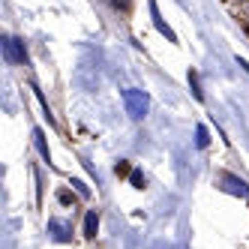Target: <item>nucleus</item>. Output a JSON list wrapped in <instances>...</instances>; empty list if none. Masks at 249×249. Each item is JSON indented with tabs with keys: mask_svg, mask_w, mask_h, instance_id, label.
Returning a JSON list of instances; mask_svg holds the SVG:
<instances>
[{
	"mask_svg": "<svg viewBox=\"0 0 249 249\" xmlns=\"http://www.w3.org/2000/svg\"><path fill=\"white\" fill-rule=\"evenodd\" d=\"M123 105H126V114L132 120H144L150 111V96L144 90H138V87H126L123 90Z\"/></svg>",
	"mask_w": 249,
	"mask_h": 249,
	"instance_id": "obj_1",
	"label": "nucleus"
},
{
	"mask_svg": "<svg viewBox=\"0 0 249 249\" xmlns=\"http://www.w3.org/2000/svg\"><path fill=\"white\" fill-rule=\"evenodd\" d=\"M3 57H6V63H12V66H18V63H24L27 60V48H24V42L21 39H15V36H3Z\"/></svg>",
	"mask_w": 249,
	"mask_h": 249,
	"instance_id": "obj_2",
	"label": "nucleus"
},
{
	"mask_svg": "<svg viewBox=\"0 0 249 249\" xmlns=\"http://www.w3.org/2000/svg\"><path fill=\"white\" fill-rule=\"evenodd\" d=\"M219 183H222V189H225L228 195H237V198H249V186H246V180H240L237 174H222V177H219Z\"/></svg>",
	"mask_w": 249,
	"mask_h": 249,
	"instance_id": "obj_3",
	"label": "nucleus"
},
{
	"mask_svg": "<svg viewBox=\"0 0 249 249\" xmlns=\"http://www.w3.org/2000/svg\"><path fill=\"white\" fill-rule=\"evenodd\" d=\"M48 234H51V240H57V243H69V240H72V225L63 222V219H48Z\"/></svg>",
	"mask_w": 249,
	"mask_h": 249,
	"instance_id": "obj_4",
	"label": "nucleus"
},
{
	"mask_svg": "<svg viewBox=\"0 0 249 249\" xmlns=\"http://www.w3.org/2000/svg\"><path fill=\"white\" fill-rule=\"evenodd\" d=\"M150 18H153V27L162 33V36L168 39V42H177V36H174V30L162 21V15H159V6H156V0H150Z\"/></svg>",
	"mask_w": 249,
	"mask_h": 249,
	"instance_id": "obj_5",
	"label": "nucleus"
},
{
	"mask_svg": "<svg viewBox=\"0 0 249 249\" xmlns=\"http://www.w3.org/2000/svg\"><path fill=\"white\" fill-rule=\"evenodd\" d=\"M33 144H36V150L42 153L45 162H51V153H48V144H45V132L42 129H33Z\"/></svg>",
	"mask_w": 249,
	"mask_h": 249,
	"instance_id": "obj_6",
	"label": "nucleus"
},
{
	"mask_svg": "<svg viewBox=\"0 0 249 249\" xmlns=\"http://www.w3.org/2000/svg\"><path fill=\"white\" fill-rule=\"evenodd\" d=\"M96 228H99L96 210H87V216H84V234H87V237H96Z\"/></svg>",
	"mask_w": 249,
	"mask_h": 249,
	"instance_id": "obj_7",
	"label": "nucleus"
},
{
	"mask_svg": "<svg viewBox=\"0 0 249 249\" xmlns=\"http://www.w3.org/2000/svg\"><path fill=\"white\" fill-rule=\"evenodd\" d=\"M207 141H210V138H207V129L198 126V129H195V144H198V147H207Z\"/></svg>",
	"mask_w": 249,
	"mask_h": 249,
	"instance_id": "obj_8",
	"label": "nucleus"
},
{
	"mask_svg": "<svg viewBox=\"0 0 249 249\" xmlns=\"http://www.w3.org/2000/svg\"><path fill=\"white\" fill-rule=\"evenodd\" d=\"M189 84H192V93H195V99H204V93L198 90V75H195V72H189Z\"/></svg>",
	"mask_w": 249,
	"mask_h": 249,
	"instance_id": "obj_9",
	"label": "nucleus"
},
{
	"mask_svg": "<svg viewBox=\"0 0 249 249\" xmlns=\"http://www.w3.org/2000/svg\"><path fill=\"white\" fill-rule=\"evenodd\" d=\"M132 186H135V189L144 186V174H141V171H132Z\"/></svg>",
	"mask_w": 249,
	"mask_h": 249,
	"instance_id": "obj_10",
	"label": "nucleus"
},
{
	"mask_svg": "<svg viewBox=\"0 0 249 249\" xmlns=\"http://www.w3.org/2000/svg\"><path fill=\"white\" fill-rule=\"evenodd\" d=\"M72 186L78 189V195H84V198H87V195H90V186H84L81 180H72Z\"/></svg>",
	"mask_w": 249,
	"mask_h": 249,
	"instance_id": "obj_11",
	"label": "nucleus"
},
{
	"mask_svg": "<svg viewBox=\"0 0 249 249\" xmlns=\"http://www.w3.org/2000/svg\"><path fill=\"white\" fill-rule=\"evenodd\" d=\"M114 3H117V6H126V0H114Z\"/></svg>",
	"mask_w": 249,
	"mask_h": 249,
	"instance_id": "obj_12",
	"label": "nucleus"
}]
</instances>
